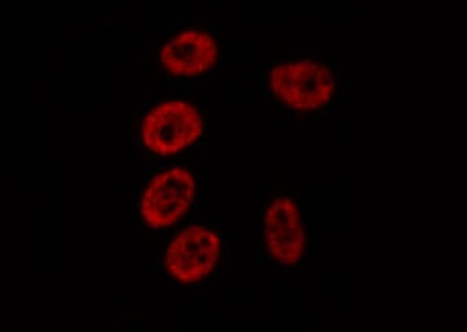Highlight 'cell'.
Listing matches in <instances>:
<instances>
[{"label": "cell", "mask_w": 467, "mask_h": 332, "mask_svg": "<svg viewBox=\"0 0 467 332\" xmlns=\"http://www.w3.org/2000/svg\"><path fill=\"white\" fill-rule=\"evenodd\" d=\"M256 243L266 266L299 265L310 244L309 193L299 187L273 190L257 218Z\"/></svg>", "instance_id": "obj_1"}, {"label": "cell", "mask_w": 467, "mask_h": 332, "mask_svg": "<svg viewBox=\"0 0 467 332\" xmlns=\"http://www.w3.org/2000/svg\"><path fill=\"white\" fill-rule=\"evenodd\" d=\"M337 77L325 58L297 55L282 60L267 76V90L288 115H315L337 94Z\"/></svg>", "instance_id": "obj_2"}, {"label": "cell", "mask_w": 467, "mask_h": 332, "mask_svg": "<svg viewBox=\"0 0 467 332\" xmlns=\"http://www.w3.org/2000/svg\"><path fill=\"white\" fill-rule=\"evenodd\" d=\"M226 263L223 233L207 218L196 216L175 232L165 248L162 266L175 285L201 287L213 281Z\"/></svg>", "instance_id": "obj_3"}, {"label": "cell", "mask_w": 467, "mask_h": 332, "mask_svg": "<svg viewBox=\"0 0 467 332\" xmlns=\"http://www.w3.org/2000/svg\"><path fill=\"white\" fill-rule=\"evenodd\" d=\"M204 125V113L198 103L187 95H174L156 101L144 112L138 144L150 155L169 158L196 143Z\"/></svg>", "instance_id": "obj_4"}, {"label": "cell", "mask_w": 467, "mask_h": 332, "mask_svg": "<svg viewBox=\"0 0 467 332\" xmlns=\"http://www.w3.org/2000/svg\"><path fill=\"white\" fill-rule=\"evenodd\" d=\"M223 41L209 27H190L173 34L156 54L155 69L178 85L201 81L216 69L223 57Z\"/></svg>", "instance_id": "obj_5"}, {"label": "cell", "mask_w": 467, "mask_h": 332, "mask_svg": "<svg viewBox=\"0 0 467 332\" xmlns=\"http://www.w3.org/2000/svg\"><path fill=\"white\" fill-rule=\"evenodd\" d=\"M198 193V177L192 168L164 166L144 186L140 217L153 232L169 229L187 216Z\"/></svg>", "instance_id": "obj_6"}]
</instances>
